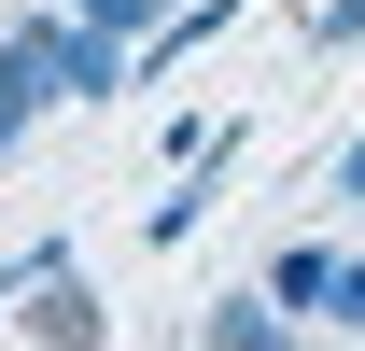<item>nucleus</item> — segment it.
Masks as SVG:
<instances>
[{
	"label": "nucleus",
	"mask_w": 365,
	"mask_h": 351,
	"mask_svg": "<svg viewBox=\"0 0 365 351\" xmlns=\"http://www.w3.org/2000/svg\"><path fill=\"white\" fill-rule=\"evenodd\" d=\"M85 29H113V43H140V29H169V0H71Z\"/></svg>",
	"instance_id": "obj_7"
},
{
	"label": "nucleus",
	"mask_w": 365,
	"mask_h": 351,
	"mask_svg": "<svg viewBox=\"0 0 365 351\" xmlns=\"http://www.w3.org/2000/svg\"><path fill=\"white\" fill-rule=\"evenodd\" d=\"M211 351H295V309L253 281V295H225V309H211Z\"/></svg>",
	"instance_id": "obj_3"
},
{
	"label": "nucleus",
	"mask_w": 365,
	"mask_h": 351,
	"mask_svg": "<svg viewBox=\"0 0 365 351\" xmlns=\"http://www.w3.org/2000/svg\"><path fill=\"white\" fill-rule=\"evenodd\" d=\"M267 295H281V309H323V295H337V253H309V239H295V253L267 267Z\"/></svg>",
	"instance_id": "obj_6"
},
{
	"label": "nucleus",
	"mask_w": 365,
	"mask_h": 351,
	"mask_svg": "<svg viewBox=\"0 0 365 351\" xmlns=\"http://www.w3.org/2000/svg\"><path fill=\"white\" fill-rule=\"evenodd\" d=\"M29 127H43V71H29V56L0 43V155H14V141H29Z\"/></svg>",
	"instance_id": "obj_4"
},
{
	"label": "nucleus",
	"mask_w": 365,
	"mask_h": 351,
	"mask_svg": "<svg viewBox=\"0 0 365 351\" xmlns=\"http://www.w3.org/2000/svg\"><path fill=\"white\" fill-rule=\"evenodd\" d=\"M365 43V0H323V56H351Z\"/></svg>",
	"instance_id": "obj_10"
},
{
	"label": "nucleus",
	"mask_w": 365,
	"mask_h": 351,
	"mask_svg": "<svg viewBox=\"0 0 365 351\" xmlns=\"http://www.w3.org/2000/svg\"><path fill=\"white\" fill-rule=\"evenodd\" d=\"M14 56L43 71V98H113V85H127V43H113V29H85V14H29V29H14Z\"/></svg>",
	"instance_id": "obj_1"
},
{
	"label": "nucleus",
	"mask_w": 365,
	"mask_h": 351,
	"mask_svg": "<svg viewBox=\"0 0 365 351\" xmlns=\"http://www.w3.org/2000/svg\"><path fill=\"white\" fill-rule=\"evenodd\" d=\"M239 14H253V0H169V29H155V43H169V56H197V43H225Z\"/></svg>",
	"instance_id": "obj_5"
},
{
	"label": "nucleus",
	"mask_w": 365,
	"mask_h": 351,
	"mask_svg": "<svg viewBox=\"0 0 365 351\" xmlns=\"http://www.w3.org/2000/svg\"><path fill=\"white\" fill-rule=\"evenodd\" d=\"M43 267H71V239H29V253H0V309L29 295V281H43Z\"/></svg>",
	"instance_id": "obj_8"
},
{
	"label": "nucleus",
	"mask_w": 365,
	"mask_h": 351,
	"mask_svg": "<svg viewBox=\"0 0 365 351\" xmlns=\"http://www.w3.org/2000/svg\"><path fill=\"white\" fill-rule=\"evenodd\" d=\"M337 197H365V141H351V155H337Z\"/></svg>",
	"instance_id": "obj_11"
},
{
	"label": "nucleus",
	"mask_w": 365,
	"mask_h": 351,
	"mask_svg": "<svg viewBox=\"0 0 365 351\" xmlns=\"http://www.w3.org/2000/svg\"><path fill=\"white\" fill-rule=\"evenodd\" d=\"M323 323H351V337H365V253H337V295H323Z\"/></svg>",
	"instance_id": "obj_9"
},
{
	"label": "nucleus",
	"mask_w": 365,
	"mask_h": 351,
	"mask_svg": "<svg viewBox=\"0 0 365 351\" xmlns=\"http://www.w3.org/2000/svg\"><path fill=\"white\" fill-rule=\"evenodd\" d=\"M14 323H29L43 351H98V337H113V309L85 295V267H43V281L14 295Z\"/></svg>",
	"instance_id": "obj_2"
}]
</instances>
